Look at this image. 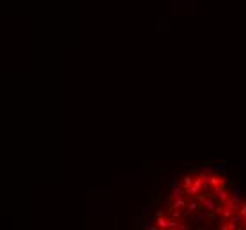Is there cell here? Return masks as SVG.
I'll return each mask as SVG.
<instances>
[{
  "label": "cell",
  "mask_w": 246,
  "mask_h": 230,
  "mask_svg": "<svg viewBox=\"0 0 246 230\" xmlns=\"http://www.w3.org/2000/svg\"><path fill=\"white\" fill-rule=\"evenodd\" d=\"M209 214L211 213H207L205 209H200L198 213H191V214H188V221H190V225H198V228H204L202 227V223H205L207 221V218H209Z\"/></svg>",
  "instance_id": "cell-1"
},
{
  "label": "cell",
  "mask_w": 246,
  "mask_h": 230,
  "mask_svg": "<svg viewBox=\"0 0 246 230\" xmlns=\"http://www.w3.org/2000/svg\"><path fill=\"white\" fill-rule=\"evenodd\" d=\"M223 216H221V213H211L209 214V218H207V223H211V227L213 228H218L219 225L223 223Z\"/></svg>",
  "instance_id": "cell-2"
},
{
  "label": "cell",
  "mask_w": 246,
  "mask_h": 230,
  "mask_svg": "<svg viewBox=\"0 0 246 230\" xmlns=\"http://www.w3.org/2000/svg\"><path fill=\"white\" fill-rule=\"evenodd\" d=\"M186 195V193H184ZM184 195H181V197L174 198V204H172V207L170 209H181V211H186V205H188V200Z\"/></svg>",
  "instance_id": "cell-3"
},
{
  "label": "cell",
  "mask_w": 246,
  "mask_h": 230,
  "mask_svg": "<svg viewBox=\"0 0 246 230\" xmlns=\"http://www.w3.org/2000/svg\"><path fill=\"white\" fill-rule=\"evenodd\" d=\"M200 209H202V205H200V200H198V198H195L193 202H188V205H186V211H184V213H186V214L198 213Z\"/></svg>",
  "instance_id": "cell-4"
},
{
  "label": "cell",
  "mask_w": 246,
  "mask_h": 230,
  "mask_svg": "<svg viewBox=\"0 0 246 230\" xmlns=\"http://www.w3.org/2000/svg\"><path fill=\"white\" fill-rule=\"evenodd\" d=\"M230 200L235 204H241L243 202V198H241V188L239 186H234L230 189Z\"/></svg>",
  "instance_id": "cell-5"
},
{
  "label": "cell",
  "mask_w": 246,
  "mask_h": 230,
  "mask_svg": "<svg viewBox=\"0 0 246 230\" xmlns=\"http://www.w3.org/2000/svg\"><path fill=\"white\" fill-rule=\"evenodd\" d=\"M235 211L232 207H229V205H223V209H221V216L225 218V221H229L230 218H232V214H234Z\"/></svg>",
  "instance_id": "cell-6"
},
{
  "label": "cell",
  "mask_w": 246,
  "mask_h": 230,
  "mask_svg": "<svg viewBox=\"0 0 246 230\" xmlns=\"http://www.w3.org/2000/svg\"><path fill=\"white\" fill-rule=\"evenodd\" d=\"M200 166V174L204 175H209V174H214L216 170H214V165H198Z\"/></svg>",
  "instance_id": "cell-7"
},
{
  "label": "cell",
  "mask_w": 246,
  "mask_h": 230,
  "mask_svg": "<svg viewBox=\"0 0 246 230\" xmlns=\"http://www.w3.org/2000/svg\"><path fill=\"white\" fill-rule=\"evenodd\" d=\"M156 225H158V228H170V219L161 216V218L156 219Z\"/></svg>",
  "instance_id": "cell-8"
},
{
  "label": "cell",
  "mask_w": 246,
  "mask_h": 230,
  "mask_svg": "<svg viewBox=\"0 0 246 230\" xmlns=\"http://www.w3.org/2000/svg\"><path fill=\"white\" fill-rule=\"evenodd\" d=\"M214 170H216V174H218V175L221 174L223 177H227V166H225L223 163H216V165H214Z\"/></svg>",
  "instance_id": "cell-9"
},
{
  "label": "cell",
  "mask_w": 246,
  "mask_h": 230,
  "mask_svg": "<svg viewBox=\"0 0 246 230\" xmlns=\"http://www.w3.org/2000/svg\"><path fill=\"white\" fill-rule=\"evenodd\" d=\"M193 182H195V177H191V175H184V177H182V186H184V189H186V188H190Z\"/></svg>",
  "instance_id": "cell-10"
},
{
  "label": "cell",
  "mask_w": 246,
  "mask_h": 230,
  "mask_svg": "<svg viewBox=\"0 0 246 230\" xmlns=\"http://www.w3.org/2000/svg\"><path fill=\"white\" fill-rule=\"evenodd\" d=\"M140 216H142V218H147V216H151V205L143 204V205H142V211H140Z\"/></svg>",
  "instance_id": "cell-11"
},
{
  "label": "cell",
  "mask_w": 246,
  "mask_h": 230,
  "mask_svg": "<svg viewBox=\"0 0 246 230\" xmlns=\"http://www.w3.org/2000/svg\"><path fill=\"white\" fill-rule=\"evenodd\" d=\"M175 186H179V181H175L174 177H172V179L165 184V188H168V189H172V188H175Z\"/></svg>",
  "instance_id": "cell-12"
},
{
  "label": "cell",
  "mask_w": 246,
  "mask_h": 230,
  "mask_svg": "<svg viewBox=\"0 0 246 230\" xmlns=\"http://www.w3.org/2000/svg\"><path fill=\"white\" fill-rule=\"evenodd\" d=\"M143 228H147V230H154V228H158V225H154V223H151V221H145V225H143Z\"/></svg>",
  "instance_id": "cell-13"
},
{
  "label": "cell",
  "mask_w": 246,
  "mask_h": 230,
  "mask_svg": "<svg viewBox=\"0 0 246 230\" xmlns=\"http://www.w3.org/2000/svg\"><path fill=\"white\" fill-rule=\"evenodd\" d=\"M191 227V225H186V221H179V227H177V230H188Z\"/></svg>",
  "instance_id": "cell-14"
},
{
  "label": "cell",
  "mask_w": 246,
  "mask_h": 230,
  "mask_svg": "<svg viewBox=\"0 0 246 230\" xmlns=\"http://www.w3.org/2000/svg\"><path fill=\"white\" fill-rule=\"evenodd\" d=\"M239 213L243 214V216H246V202H241V205H239Z\"/></svg>",
  "instance_id": "cell-15"
},
{
  "label": "cell",
  "mask_w": 246,
  "mask_h": 230,
  "mask_svg": "<svg viewBox=\"0 0 246 230\" xmlns=\"http://www.w3.org/2000/svg\"><path fill=\"white\" fill-rule=\"evenodd\" d=\"M165 214H166L165 211H158V213H156V218H161V216H165Z\"/></svg>",
  "instance_id": "cell-16"
},
{
  "label": "cell",
  "mask_w": 246,
  "mask_h": 230,
  "mask_svg": "<svg viewBox=\"0 0 246 230\" xmlns=\"http://www.w3.org/2000/svg\"><path fill=\"white\" fill-rule=\"evenodd\" d=\"M243 165H244V168H246V159H244V161H243Z\"/></svg>",
  "instance_id": "cell-17"
},
{
  "label": "cell",
  "mask_w": 246,
  "mask_h": 230,
  "mask_svg": "<svg viewBox=\"0 0 246 230\" xmlns=\"http://www.w3.org/2000/svg\"><path fill=\"white\" fill-rule=\"evenodd\" d=\"M244 227H246V216H244Z\"/></svg>",
  "instance_id": "cell-18"
}]
</instances>
